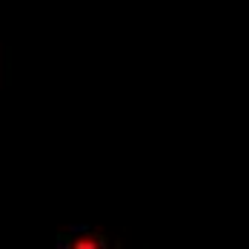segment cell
Here are the masks:
<instances>
[{
	"label": "cell",
	"mask_w": 249,
	"mask_h": 249,
	"mask_svg": "<svg viewBox=\"0 0 249 249\" xmlns=\"http://www.w3.org/2000/svg\"><path fill=\"white\" fill-rule=\"evenodd\" d=\"M66 247H72V249H103V247H106V235L92 232V229H83V232L69 235Z\"/></svg>",
	"instance_id": "6da1fadb"
}]
</instances>
